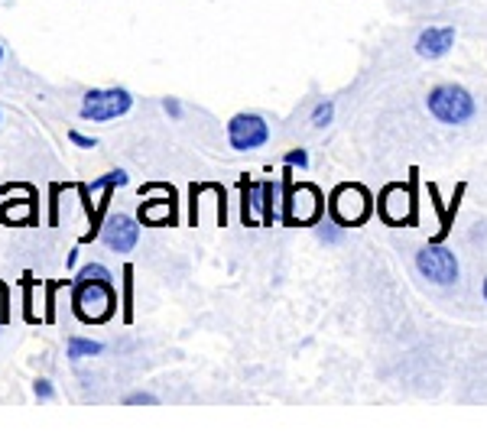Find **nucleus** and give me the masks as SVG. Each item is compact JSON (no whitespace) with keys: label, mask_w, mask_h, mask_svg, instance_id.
Here are the masks:
<instances>
[{"label":"nucleus","mask_w":487,"mask_h":438,"mask_svg":"<svg viewBox=\"0 0 487 438\" xmlns=\"http://www.w3.org/2000/svg\"><path fill=\"white\" fill-rule=\"evenodd\" d=\"M260 208H263V224H276V221H283V195H280V186L273 182H263V198H260Z\"/></svg>","instance_id":"obj_13"},{"label":"nucleus","mask_w":487,"mask_h":438,"mask_svg":"<svg viewBox=\"0 0 487 438\" xmlns=\"http://www.w3.org/2000/svg\"><path fill=\"white\" fill-rule=\"evenodd\" d=\"M32 214H36V188L26 195L23 202L14 198V202H4L0 205V221L7 227H20V224H30Z\"/></svg>","instance_id":"obj_12"},{"label":"nucleus","mask_w":487,"mask_h":438,"mask_svg":"<svg viewBox=\"0 0 487 438\" xmlns=\"http://www.w3.org/2000/svg\"><path fill=\"white\" fill-rule=\"evenodd\" d=\"M325 211V198L312 182L292 186L289 169L283 172V224L289 227H312L318 224Z\"/></svg>","instance_id":"obj_2"},{"label":"nucleus","mask_w":487,"mask_h":438,"mask_svg":"<svg viewBox=\"0 0 487 438\" xmlns=\"http://www.w3.org/2000/svg\"><path fill=\"white\" fill-rule=\"evenodd\" d=\"M101 241L111 247V251L117 253H130L133 247H137L140 241V224L130 214H107L105 224H101Z\"/></svg>","instance_id":"obj_9"},{"label":"nucleus","mask_w":487,"mask_h":438,"mask_svg":"<svg viewBox=\"0 0 487 438\" xmlns=\"http://www.w3.org/2000/svg\"><path fill=\"white\" fill-rule=\"evenodd\" d=\"M133 107V95L127 88H91L81 101V121L91 123H107L117 121Z\"/></svg>","instance_id":"obj_5"},{"label":"nucleus","mask_w":487,"mask_h":438,"mask_svg":"<svg viewBox=\"0 0 487 438\" xmlns=\"http://www.w3.org/2000/svg\"><path fill=\"white\" fill-rule=\"evenodd\" d=\"M484 299H487V279H484Z\"/></svg>","instance_id":"obj_26"},{"label":"nucleus","mask_w":487,"mask_h":438,"mask_svg":"<svg viewBox=\"0 0 487 438\" xmlns=\"http://www.w3.org/2000/svg\"><path fill=\"white\" fill-rule=\"evenodd\" d=\"M452 46H455L452 26H429V30H422L419 40H416V52H419L422 59H442L448 56Z\"/></svg>","instance_id":"obj_11"},{"label":"nucleus","mask_w":487,"mask_h":438,"mask_svg":"<svg viewBox=\"0 0 487 438\" xmlns=\"http://www.w3.org/2000/svg\"><path fill=\"white\" fill-rule=\"evenodd\" d=\"M23 289H26V296H23V302H26L23 318H26L30 324H36V322H40V315L32 312V273H23Z\"/></svg>","instance_id":"obj_16"},{"label":"nucleus","mask_w":487,"mask_h":438,"mask_svg":"<svg viewBox=\"0 0 487 438\" xmlns=\"http://www.w3.org/2000/svg\"><path fill=\"white\" fill-rule=\"evenodd\" d=\"M377 211L381 218L393 227H409L416 224V178L413 182H393L381 192L377 198Z\"/></svg>","instance_id":"obj_6"},{"label":"nucleus","mask_w":487,"mask_h":438,"mask_svg":"<svg viewBox=\"0 0 487 438\" xmlns=\"http://www.w3.org/2000/svg\"><path fill=\"white\" fill-rule=\"evenodd\" d=\"M72 312L85 324H105L117 312V292L107 279H72Z\"/></svg>","instance_id":"obj_1"},{"label":"nucleus","mask_w":487,"mask_h":438,"mask_svg":"<svg viewBox=\"0 0 487 438\" xmlns=\"http://www.w3.org/2000/svg\"><path fill=\"white\" fill-rule=\"evenodd\" d=\"M416 269H419L429 283L436 286H452L458 279V260L448 247L442 243H426L419 253H416Z\"/></svg>","instance_id":"obj_7"},{"label":"nucleus","mask_w":487,"mask_h":438,"mask_svg":"<svg viewBox=\"0 0 487 438\" xmlns=\"http://www.w3.org/2000/svg\"><path fill=\"white\" fill-rule=\"evenodd\" d=\"M338 221H335V224H318V237H322V241H338L341 237V231H338Z\"/></svg>","instance_id":"obj_23"},{"label":"nucleus","mask_w":487,"mask_h":438,"mask_svg":"<svg viewBox=\"0 0 487 438\" xmlns=\"http://www.w3.org/2000/svg\"><path fill=\"white\" fill-rule=\"evenodd\" d=\"M124 279H127V283H124V318H133V312H130V289H133V283H130V279H133V267H127L124 269Z\"/></svg>","instance_id":"obj_19"},{"label":"nucleus","mask_w":487,"mask_h":438,"mask_svg":"<svg viewBox=\"0 0 487 438\" xmlns=\"http://www.w3.org/2000/svg\"><path fill=\"white\" fill-rule=\"evenodd\" d=\"M426 107L436 117L438 123H448V127H462L474 117V97L462 85H438L426 97Z\"/></svg>","instance_id":"obj_3"},{"label":"nucleus","mask_w":487,"mask_h":438,"mask_svg":"<svg viewBox=\"0 0 487 438\" xmlns=\"http://www.w3.org/2000/svg\"><path fill=\"white\" fill-rule=\"evenodd\" d=\"M162 107H166V114H170V117H182V105H179L176 97H166V101H162Z\"/></svg>","instance_id":"obj_24"},{"label":"nucleus","mask_w":487,"mask_h":438,"mask_svg":"<svg viewBox=\"0 0 487 438\" xmlns=\"http://www.w3.org/2000/svg\"><path fill=\"white\" fill-rule=\"evenodd\" d=\"M101 351H105V344H101V341H88V338H69V344H65V354H69V360L97 357Z\"/></svg>","instance_id":"obj_14"},{"label":"nucleus","mask_w":487,"mask_h":438,"mask_svg":"<svg viewBox=\"0 0 487 438\" xmlns=\"http://www.w3.org/2000/svg\"><path fill=\"white\" fill-rule=\"evenodd\" d=\"M332 117H335V105L332 101H318L316 107H312V127H328L332 123Z\"/></svg>","instance_id":"obj_15"},{"label":"nucleus","mask_w":487,"mask_h":438,"mask_svg":"<svg viewBox=\"0 0 487 438\" xmlns=\"http://www.w3.org/2000/svg\"><path fill=\"white\" fill-rule=\"evenodd\" d=\"M176 188L166 192L162 198L156 202H140L137 208V218L140 224H150V227H166V224H176Z\"/></svg>","instance_id":"obj_10"},{"label":"nucleus","mask_w":487,"mask_h":438,"mask_svg":"<svg viewBox=\"0 0 487 438\" xmlns=\"http://www.w3.org/2000/svg\"><path fill=\"white\" fill-rule=\"evenodd\" d=\"M270 140V123L260 117V114H234L231 123H227V143L237 153H247V150H257Z\"/></svg>","instance_id":"obj_8"},{"label":"nucleus","mask_w":487,"mask_h":438,"mask_svg":"<svg viewBox=\"0 0 487 438\" xmlns=\"http://www.w3.org/2000/svg\"><path fill=\"white\" fill-rule=\"evenodd\" d=\"M78 276H81V279H107V283H111V269L101 267V263H88V267H81Z\"/></svg>","instance_id":"obj_17"},{"label":"nucleus","mask_w":487,"mask_h":438,"mask_svg":"<svg viewBox=\"0 0 487 438\" xmlns=\"http://www.w3.org/2000/svg\"><path fill=\"white\" fill-rule=\"evenodd\" d=\"M328 211L341 227H361L373 214V195L357 182H341L328 198Z\"/></svg>","instance_id":"obj_4"},{"label":"nucleus","mask_w":487,"mask_h":438,"mask_svg":"<svg viewBox=\"0 0 487 438\" xmlns=\"http://www.w3.org/2000/svg\"><path fill=\"white\" fill-rule=\"evenodd\" d=\"M32 397L42 399V403H46V399L56 397V389H52V380H46V377H40V380L32 383Z\"/></svg>","instance_id":"obj_18"},{"label":"nucleus","mask_w":487,"mask_h":438,"mask_svg":"<svg viewBox=\"0 0 487 438\" xmlns=\"http://www.w3.org/2000/svg\"><path fill=\"white\" fill-rule=\"evenodd\" d=\"M124 403H127V406H156L160 399H156L153 393H143V389H140V393H130Z\"/></svg>","instance_id":"obj_20"},{"label":"nucleus","mask_w":487,"mask_h":438,"mask_svg":"<svg viewBox=\"0 0 487 438\" xmlns=\"http://www.w3.org/2000/svg\"><path fill=\"white\" fill-rule=\"evenodd\" d=\"M69 140H72L75 146H81V150H95L97 146L95 137H85V133H78V130H69Z\"/></svg>","instance_id":"obj_22"},{"label":"nucleus","mask_w":487,"mask_h":438,"mask_svg":"<svg viewBox=\"0 0 487 438\" xmlns=\"http://www.w3.org/2000/svg\"><path fill=\"white\" fill-rule=\"evenodd\" d=\"M283 162H286V166H299V169H306V166H308V153H306V150H292V153L283 156Z\"/></svg>","instance_id":"obj_21"},{"label":"nucleus","mask_w":487,"mask_h":438,"mask_svg":"<svg viewBox=\"0 0 487 438\" xmlns=\"http://www.w3.org/2000/svg\"><path fill=\"white\" fill-rule=\"evenodd\" d=\"M0 62H4V46H0Z\"/></svg>","instance_id":"obj_25"}]
</instances>
